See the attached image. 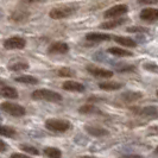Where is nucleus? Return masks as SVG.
Instances as JSON below:
<instances>
[{
    "label": "nucleus",
    "mask_w": 158,
    "mask_h": 158,
    "mask_svg": "<svg viewBox=\"0 0 158 158\" xmlns=\"http://www.w3.org/2000/svg\"><path fill=\"white\" fill-rule=\"evenodd\" d=\"M11 158H31L30 156H26V155H23V153H13Z\"/></svg>",
    "instance_id": "32"
},
{
    "label": "nucleus",
    "mask_w": 158,
    "mask_h": 158,
    "mask_svg": "<svg viewBox=\"0 0 158 158\" xmlns=\"http://www.w3.org/2000/svg\"><path fill=\"white\" fill-rule=\"evenodd\" d=\"M16 130L13 127L5 126V125H0V135L4 137H8V138H13L16 135Z\"/></svg>",
    "instance_id": "24"
},
{
    "label": "nucleus",
    "mask_w": 158,
    "mask_h": 158,
    "mask_svg": "<svg viewBox=\"0 0 158 158\" xmlns=\"http://www.w3.org/2000/svg\"><path fill=\"white\" fill-rule=\"evenodd\" d=\"M110 54L114 56H118V57H128V56H132L133 54L128 50H125V49H121V48H110L107 50Z\"/></svg>",
    "instance_id": "19"
},
{
    "label": "nucleus",
    "mask_w": 158,
    "mask_h": 158,
    "mask_svg": "<svg viewBox=\"0 0 158 158\" xmlns=\"http://www.w3.org/2000/svg\"><path fill=\"white\" fill-rule=\"evenodd\" d=\"M76 11L75 6H71V5H64V6H58V7H54L50 12H49V16L52 19H64V18H68L71 15H74Z\"/></svg>",
    "instance_id": "3"
},
{
    "label": "nucleus",
    "mask_w": 158,
    "mask_h": 158,
    "mask_svg": "<svg viewBox=\"0 0 158 158\" xmlns=\"http://www.w3.org/2000/svg\"><path fill=\"white\" fill-rule=\"evenodd\" d=\"M1 17H2V13H1V12H0V18H1Z\"/></svg>",
    "instance_id": "36"
},
{
    "label": "nucleus",
    "mask_w": 158,
    "mask_h": 158,
    "mask_svg": "<svg viewBox=\"0 0 158 158\" xmlns=\"http://www.w3.org/2000/svg\"><path fill=\"white\" fill-rule=\"evenodd\" d=\"M120 158H143V157L139 156V155H125V156H123V157Z\"/></svg>",
    "instance_id": "34"
},
{
    "label": "nucleus",
    "mask_w": 158,
    "mask_h": 158,
    "mask_svg": "<svg viewBox=\"0 0 158 158\" xmlns=\"http://www.w3.org/2000/svg\"><path fill=\"white\" fill-rule=\"evenodd\" d=\"M32 99L38 101H49V102H61L62 95L50 89H37L32 93Z\"/></svg>",
    "instance_id": "1"
},
{
    "label": "nucleus",
    "mask_w": 158,
    "mask_h": 158,
    "mask_svg": "<svg viewBox=\"0 0 158 158\" xmlns=\"http://www.w3.org/2000/svg\"><path fill=\"white\" fill-rule=\"evenodd\" d=\"M140 18L145 22H156L158 19V10L157 8H144L140 12Z\"/></svg>",
    "instance_id": "12"
},
{
    "label": "nucleus",
    "mask_w": 158,
    "mask_h": 158,
    "mask_svg": "<svg viewBox=\"0 0 158 158\" xmlns=\"http://www.w3.org/2000/svg\"><path fill=\"white\" fill-rule=\"evenodd\" d=\"M26 45V40H24L23 37H11L4 42V48L7 50H15V49H23Z\"/></svg>",
    "instance_id": "6"
},
{
    "label": "nucleus",
    "mask_w": 158,
    "mask_h": 158,
    "mask_svg": "<svg viewBox=\"0 0 158 158\" xmlns=\"http://www.w3.org/2000/svg\"><path fill=\"white\" fill-rule=\"evenodd\" d=\"M20 149L25 152H27V153H30V155H38L40 153V151L37 150L35 146H30V145H20Z\"/></svg>",
    "instance_id": "27"
},
{
    "label": "nucleus",
    "mask_w": 158,
    "mask_h": 158,
    "mask_svg": "<svg viewBox=\"0 0 158 158\" xmlns=\"http://www.w3.org/2000/svg\"><path fill=\"white\" fill-rule=\"evenodd\" d=\"M127 22V18H120V19H112V20H108L106 23H102L100 25L101 29H106V30H112V29H115L120 25L125 24Z\"/></svg>",
    "instance_id": "16"
},
{
    "label": "nucleus",
    "mask_w": 158,
    "mask_h": 158,
    "mask_svg": "<svg viewBox=\"0 0 158 158\" xmlns=\"http://www.w3.org/2000/svg\"><path fill=\"white\" fill-rule=\"evenodd\" d=\"M139 4H145V5H152V4H157L158 0H138Z\"/></svg>",
    "instance_id": "31"
},
{
    "label": "nucleus",
    "mask_w": 158,
    "mask_h": 158,
    "mask_svg": "<svg viewBox=\"0 0 158 158\" xmlns=\"http://www.w3.org/2000/svg\"><path fill=\"white\" fill-rule=\"evenodd\" d=\"M82 158H95V157H93V156H85V157H82Z\"/></svg>",
    "instance_id": "35"
},
{
    "label": "nucleus",
    "mask_w": 158,
    "mask_h": 158,
    "mask_svg": "<svg viewBox=\"0 0 158 158\" xmlns=\"http://www.w3.org/2000/svg\"><path fill=\"white\" fill-rule=\"evenodd\" d=\"M57 74L61 77H73V76H75V71L71 70L70 68H61L57 71Z\"/></svg>",
    "instance_id": "26"
},
{
    "label": "nucleus",
    "mask_w": 158,
    "mask_h": 158,
    "mask_svg": "<svg viewBox=\"0 0 158 158\" xmlns=\"http://www.w3.org/2000/svg\"><path fill=\"white\" fill-rule=\"evenodd\" d=\"M0 110L2 112H5V113H7L10 115H12V117H17V118H19V117H23L25 115V108H24L23 106H20V105H18V103H15V102H8V101H5V102H2L0 105Z\"/></svg>",
    "instance_id": "4"
},
{
    "label": "nucleus",
    "mask_w": 158,
    "mask_h": 158,
    "mask_svg": "<svg viewBox=\"0 0 158 158\" xmlns=\"http://www.w3.org/2000/svg\"><path fill=\"white\" fill-rule=\"evenodd\" d=\"M114 40L120 44V45H124L127 48H135L137 47V42L132 38H128V37H120V36H115Z\"/></svg>",
    "instance_id": "18"
},
{
    "label": "nucleus",
    "mask_w": 158,
    "mask_h": 158,
    "mask_svg": "<svg viewBox=\"0 0 158 158\" xmlns=\"http://www.w3.org/2000/svg\"><path fill=\"white\" fill-rule=\"evenodd\" d=\"M15 80L17 82L24 83V85H37L38 83V80L36 79L35 76H31V75H22V76L16 77Z\"/></svg>",
    "instance_id": "20"
},
{
    "label": "nucleus",
    "mask_w": 158,
    "mask_h": 158,
    "mask_svg": "<svg viewBox=\"0 0 158 158\" xmlns=\"http://www.w3.org/2000/svg\"><path fill=\"white\" fill-rule=\"evenodd\" d=\"M45 127L49 131L57 132V133H63L69 131L71 127V124L67 120H61V119H49L45 121Z\"/></svg>",
    "instance_id": "2"
},
{
    "label": "nucleus",
    "mask_w": 158,
    "mask_h": 158,
    "mask_svg": "<svg viewBox=\"0 0 158 158\" xmlns=\"http://www.w3.org/2000/svg\"><path fill=\"white\" fill-rule=\"evenodd\" d=\"M7 149V145H6V143L2 142L1 139H0V152H2V151H5Z\"/></svg>",
    "instance_id": "33"
},
{
    "label": "nucleus",
    "mask_w": 158,
    "mask_h": 158,
    "mask_svg": "<svg viewBox=\"0 0 158 158\" xmlns=\"http://www.w3.org/2000/svg\"><path fill=\"white\" fill-rule=\"evenodd\" d=\"M128 32H148V30L145 27H130L127 29Z\"/></svg>",
    "instance_id": "30"
},
{
    "label": "nucleus",
    "mask_w": 158,
    "mask_h": 158,
    "mask_svg": "<svg viewBox=\"0 0 158 158\" xmlns=\"http://www.w3.org/2000/svg\"><path fill=\"white\" fill-rule=\"evenodd\" d=\"M29 17H30L29 12H26L24 10H17L11 15V20L15 23H24L29 19Z\"/></svg>",
    "instance_id": "14"
},
{
    "label": "nucleus",
    "mask_w": 158,
    "mask_h": 158,
    "mask_svg": "<svg viewBox=\"0 0 158 158\" xmlns=\"http://www.w3.org/2000/svg\"><path fill=\"white\" fill-rule=\"evenodd\" d=\"M62 88L64 90L75 92V93H83L86 90L85 86L82 83H80V82H76V81H65L62 85Z\"/></svg>",
    "instance_id": "9"
},
{
    "label": "nucleus",
    "mask_w": 158,
    "mask_h": 158,
    "mask_svg": "<svg viewBox=\"0 0 158 158\" xmlns=\"http://www.w3.org/2000/svg\"><path fill=\"white\" fill-rule=\"evenodd\" d=\"M85 130H86V132H87L88 135H93V137H98V138L110 135V132L106 128L99 126H89V125H87V126L85 127Z\"/></svg>",
    "instance_id": "13"
},
{
    "label": "nucleus",
    "mask_w": 158,
    "mask_h": 158,
    "mask_svg": "<svg viewBox=\"0 0 158 158\" xmlns=\"http://www.w3.org/2000/svg\"><path fill=\"white\" fill-rule=\"evenodd\" d=\"M144 68L149 71H153V73H157L158 68L156 63H145L144 64Z\"/></svg>",
    "instance_id": "28"
},
{
    "label": "nucleus",
    "mask_w": 158,
    "mask_h": 158,
    "mask_svg": "<svg viewBox=\"0 0 158 158\" xmlns=\"http://www.w3.org/2000/svg\"><path fill=\"white\" fill-rule=\"evenodd\" d=\"M48 51L52 55H63L69 51V45L64 42H55L49 47Z\"/></svg>",
    "instance_id": "8"
},
{
    "label": "nucleus",
    "mask_w": 158,
    "mask_h": 158,
    "mask_svg": "<svg viewBox=\"0 0 158 158\" xmlns=\"http://www.w3.org/2000/svg\"><path fill=\"white\" fill-rule=\"evenodd\" d=\"M99 87L102 90H108L110 92V90H118L123 87V85L119 83V82H101V83H99Z\"/></svg>",
    "instance_id": "22"
},
{
    "label": "nucleus",
    "mask_w": 158,
    "mask_h": 158,
    "mask_svg": "<svg viewBox=\"0 0 158 158\" xmlns=\"http://www.w3.org/2000/svg\"><path fill=\"white\" fill-rule=\"evenodd\" d=\"M138 114H142L145 117H150V118H157V107L156 106H150V107H144L142 110H137Z\"/></svg>",
    "instance_id": "17"
},
{
    "label": "nucleus",
    "mask_w": 158,
    "mask_h": 158,
    "mask_svg": "<svg viewBox=\"0 0 158 158\" xmlns=\"http://www.w3.org/2000/svg\"><path fill=\"white\" fill-rule=\"evenodd\" d=\"M79 112L81 114H101V111L96 108L93 105H86L79 108Z\"/></svg>",
    "instance_id": "23"
},
{
    "label": "nucleus",
    "mask_w": 158,
    "mask_h": 158,
    "mask_svg": "<svg viewBox=\"0 0 158 158\" xmlns=\"http://www.w3.org/2000/svg\"><path fill=\"white\" fill-rule=\"evenodd\" d=\"M0 95L7 99H17L18 98V92L16 88L7 86L2 82H0Z\"/></svg>",
    "instance_id": "10"
},
{
    "label": "nucleus",
    "mask_w": 158,
    "mask_h": 158,
    "mask_svg": "<svg viewBox=\"0 0 158 158\" xmlns=\"http://www.w3.org/2000/svg\"><path fill=\"white\" fill-rule=\"evenodd\" d=\"M86 40L89 42L99 43V42H107V40H112V36L107 35V33H101V32H89L86 35Z\"/></svg>",
    "instance_id": "11"
},
{
    "label": "nucleus",
    "mask_w": 158,
    "mask_h": 158,
    "mask_svg": "<svg viewBox=\"0 0 158 158\" xmlns=\"http://www.w3.org/2000/svg\"><path fill=\"white\" fill-rule=\"evenodd\" d=\"M44 155L49 158H62V152L61 150L56 149V148H47L44 150Z\"/></svg>",
    "instance_id": "25"
},
{
    "label": "nucleus",
    "mask_w": 158,
    "mask_h": 158,
    "mask_svg": "<svg viewBox=\"0 0 158 158\" xmlns=\"http://www.w3.org/2000/svg\"><path fill=\"white\" fill-rule=\"evenodd\" d=\"M135 69V65H126V67L118 68V71H120V73H125V71H133Z\"/></svg>",
    "instance_id": "29"
},
{
    "label": "nucleus",
    "mask_w": 158,
    "mask_h": 158,
    "mask_svg": "<svg viewBox=\"0 0 158 158\" xmlns=\"http://www.w3.org/2000/svg\"><path fill=\"white\" fill-rule=\"evenodd\" d=\"M127 11H128L127 5H124V4L115 5V6H112L111 8H108L103 13V17L106 19H112V18H115V17H120L123 16V15H125V13H127Z\"/></svg>",
    "instance_id": "5"
},
{
    "label": "nucleus",
    "mask_w": 158,
    "mask_h": 158,
    "mask_svg": "<svg viewBox=\"0 0 158 158\" xmlns=\"http://www.w3.org/2000/svg\"><path fill=\"white\" fill-rule=\"evenodd\" d=\"M8 69L12 71H22L29 69V63L24 62V61H18V62H13V63L8 64Z\"/></svg>",
    "instance_id": "21"
},
{
    "label": "nucleus",
    "mask_w": 158,
    "mask_h": 158,
    "mask_svg": "<svg viewBox=\"0 0 158 158\" xmlns=\"http://www.w3.org/2000/svg\"><path fill=\"white\" fill-rule=\"evenodd\" d=\"M87 71L89 74H92L95 77H100V79H110L113 76V71L107 70V69H102V68H98L94 65H88Z\"/></svg>",
    "instance_id": "7"
},
{
    "label": "nucleus",
    "mask_w": 158,
    "mask_h": 158,
    "mask_svg": "<svg viewBox=\"0 0 158 158\" xmlns=\"http://www.w3.org/2000/svg\"><path fill=\"white\" fill-rule=\"evenodd\" d=\"M143 98V94L140 92H125L120 95V99L125 102H135Z\"/></svg>",
    "instance_id": "15"
}]
</instances>
